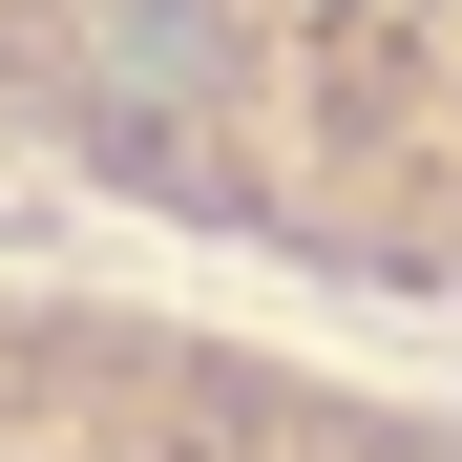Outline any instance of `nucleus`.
<instances>
[{
  "label": "nucleus",
  "instance_id": "nucleus-1",
  "mask_svg": "<svg viewBox=\"0 0 462 462\" xmlns=\"http://www.w3.org/2000/svg\"><path fill=\"white\" fill-rule=\"evenodd\" d=\"M0 169L273 294L462 316V0H0Z\"/></svg>",
  "mask_w": 462,
  "mask_h": 462
}]
</instances>
